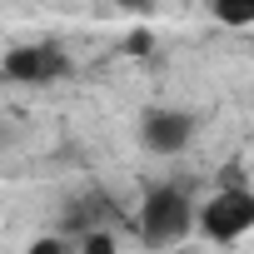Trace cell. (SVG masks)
Here are the masks:
<instances>
[{
  "instance_id": "1",
  "label": "cell",
  "mask_w": 254,
  "mask_h": 254,
  "mask_svg": "<svg viewBox=\"0 0 254 254\" xmlns=\"http://www.w3.org/2000/svg\"><path fill=\"white\" fill-rule=\"evenodd\" d=\"M190 229H194V204L185 199V190L160 185V190L145 194V204H140V234H145V244L165 249V244H180Z\"/></svg>"
},
{
  "instance_id": "2",
  "label": "cell",
  "mask_w": 254,
  "mask_h": 254,
  "mask_svg": "<svg viewBox=\"0 0 254 254\" xmlns=\"http://www.w3.org/2000/svg\"><path fill=\"white\" fill-rule=\"evenodd\" d=\"M254 224V194L249 190H219L204 209H199V229L209 234V239H219V244H229V239H239L244 229Z\"/></svg>"
},
{
  "instance_id": "3",
  "label": "cell",
  "mask_w": 254,
  "mask_h": 254,
  "mask_svg": "<svg viewBox=\"0 0 254 254\" xmlns=\"http://www.w3.org/2000/svg\"><path fill=\"white\" fill-rule=\"evenodd\" d=\"M0 70H5V80H20V85H45V80L65 75L70 60H65L60 45H20V50L5 55V65H0Z\"/></svg>"
},
{
  "instance_id": "4",
  "label": "cell",
  "mask_w": 254,
  "mask_h": 254,
  "mask_svg": "<svg viewBox=\"0 0 254 254\" xmlns=\"http://www.w3.org/2000/svg\"><path fill=\"white\" fill-rule=\"evenodd\" d=\"M140 135H145V150L155 155H180L194 135V120L185 110H150L145 125H140Z\"/></svg>"
},
{
  "instance_id": "5",
  "label": "cell",
  "mask_w": 254,
  "mask_h": 254,
  "mask_svg": "<svg viewBox=\"0 0 254 254\" xmlns=\"http://www.w3.org/2000/svg\"><path fill=\"white\" fill-rule=\"evenodd\" d=\"M209 10H214L224 25H249V20H254V0H209Z\"/></svg>"
},
{
  "instance_id": "6",
  "label": "cell",
  "mask_w": 254,
  "mask_h": 254,
  "mask_svg": "<svg viewBox=\"0 0 254 254\" xmlns=\"http://www.w3.org/2000/svg\"><path fill=\"white\" fill-rule=\"evenodd\" d=\"M80 254H115V239H110V229H85L80 234Z\"/></svg>"
},
{
  "instance_id": "7",
  "label": "cell",
  "mask_w": 254,
  "mask_h": 254,
  "mask_svg": "<svg viewBox=\"0 0 254 254\" xmlns=\"http://www.w3.org/2000/svg\"><path fill=\"white\" fill-rule=\"evenodd\" d=\"M25 254H65V239H60V234H45V239H35Z\"/></svg>"
},
{
  "instance_id": "8",
  "label": "cell",
  "mask_w": 254,
  "mask_h": 254,
  "mask_svg": "<svg viewBox=\"0 0 254 254\" xmlns=\"http://www.w3.org/2000/svg\"><path fill=\"white\" fill-rule=\"evenodd\" d=\"M150 45H155V35H150V30H135L130 40H125V50H130V55H150Z\"/></svg>"
}]
</instances>
